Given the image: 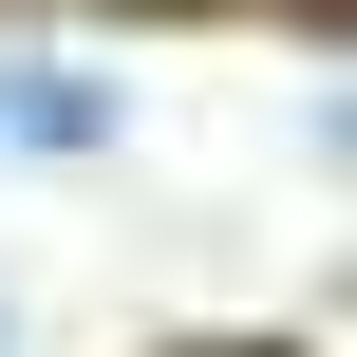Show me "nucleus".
Wrapping results in <instances>:
<instances>
[{"instance_id": "nucleus-1", "label": "nucleus", "mask_w": 357, "mask_h": 357, "mask_svg": "<svg viewBox=\"0 0 357 357\" xmlns=\"http://www.w3.org/2000/svg\"><path fill=\"white\" fill-rule=\"evenodd\" d=\"M0 151H19V169H75V151H113V75L0 56Z\"/></svg>"}]
</instances>
